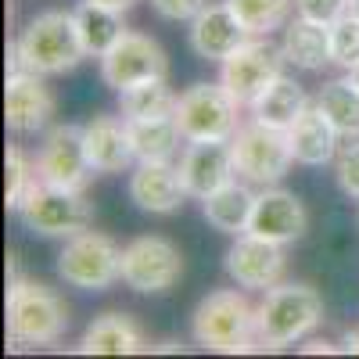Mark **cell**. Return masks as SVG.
<instances>
[{
	"label": "cell",
	"mask_w": 359,
	"mask_h": 359,
	"mask_svg": "<svg viewBox=\"0 0 359 359\" xmlns=\"http://www.w3.org/2000/svg\"><path fill=\"white\" fill-rule=\"evenodd\" d=\"M86 57L72 11H43L29 18L18 40L8 47V72L29 69L36 76H65Z\"/></svg>",
	"instance_id": "cell-1"
},
{
	"label": "cell",
	"mask_w": 359,
	"mask_h": 359,
	"mask_svg": "<svg viewBox=\"0 0 359 359\" xmlns=\"http://www.w3.org/2000/svg\"><path fill=\"white\" fill-rule=\"evenodd\" d=\"M191 338L205 352H223V355L255 352L259 348L255 306L237 287L208 291L191 313Z\"/></svg>",
	"instance_id": "cell-2"
},
{
	"label": "cell",
	"mask_w": 359,
	"mask_h": 359,
	"mask_svg": "<svg viewBox=\"0 0 359 359\" xmlns=\"http://www.w3.org/2000/svg\"><path fill=\"white\" fill-rule=\"evenodd\" d=\"M69 331V306L54 287L29 280L22 273L8 277V341L22 345H54Z\"/></svg>",
	"instance_id": "cell-3"
},
{
	"label": "cell",
	"mask_w": 359,
	"mask_h": 359,
	"mask_svg": "<svg viewBox=\"0 0 359 359\" xmlns=\"http://www.w3.org/2000/svg\"><path fill=\"white\" fill-rule=\"evenodd\" d=\"M323 323V298L309 284H273L255 306L259 348H287Z\"/></svg>",
	"instance_id": "cell-4"
},
{
	"label": "cell",
	"mask_w": 359,
	"mask_h": 359,
	"mask_svg": "<svg viewBox=\"0 0 359 359\" xmlns=\"http://www.w3.org/2000/svg\"><path fill=\"white\" fill-rule=\"evenodd\" d=\"M230 151H233L237 176L248 180L252 187L280 184V180L287 176V169H291V162H294L287 130L266 126V123H259V118L237 126V133L230 137Z\"/></svg>",
	"instance_id": "cell-5"
},
{
	"label": "cell",
	"mask_w": 359,
	"mask_h": 359,
	"mask_svg": "<svg viewBox=\"0 0 359 359\" xmlns=\"http://www.w3.org/2000/svg\"><path fill=\"white\" fill-rule=\"evenodd\" d=\"M18 219L25 230L40 237H76L94 223V201L83 191L50 187L43 180H36L18 208Z\"/></svg>",
	"instance_id": "cell-6"
},
{
	"label": "cell",
	"mask_w": 359,
	"mask_h": 359,
	"mask_svg": "<svg viewBox=\"0 0 359 359\" xmlns=\"http://www.w3.org/2000/svg\"><path fill=\"white\" fill-rule=\"evenodd\" d=\"M57 277L79 291H108L123 280V248L97 230L65 237V248L57 252Z\"/></svg>",
	"instance_id": "cell-7"
},
{
	"label": "cell",
	"mask_w": 359,
	"mask_h": 359,
	"mask_svg": "<svg viewBox=\"0 0 359 359\" xmlns=\"http://www.w3.org/2000/svg\"><path fill=\"white\" fill-rule=\"evenodd\" d=\"M237 104L223 83H194L176 97V126L184 140H230L237 133Z\"/></svg>",
	"instance_id": "cell-8"
},
{
	"label": "cell",
	"mask_w": 359,
	"mask_h": 359,
	"mask_svg": "<svg viewBox=\"0 0 359 359\" xmlns=\"http://www.w3.org/2000/svg\"><path fill=\"white\" fill-rule=\"evenodd\" d=\"M284 47H277L269 36H252L237 47L226 62H219V83L230 90V97L237 104H248L273 83L284 76Z\"/></svg>",
	"instance_id": "cell-9"
},
{
	"label": "cell",
	"mask_w": 359,
	"mask_h": 359,
	"mask_svg": "<svg viewBox=\"0 0 359 359\" xmlns=\"http://www.w3.org/2000/svg\"><path fill=\"white\" fill-rule=\"evenodd\" d=\"M184 277V255L158 233H144L123 248V284L137 294H162Z\"/></svg>",
	"instance_id": "cell-10"
},
{
	"label": "cell",
	"mask_w": 359,
	"mask_h": 359,
	"mask_svg": "<svg viewBox=\"0 0 359 359\" xmlns=\"http://www.w3.org/2000/svg\"><path fill=\"white\" fill-rule=\"evenodd\" d=\"M36 176L50 187H65V191H86L94 165L86 158L83 147V126L72 123H57L43 133V144L36 151Z\"/></svg>",
	"instance_id": "cell-11"
},
{
	"label": "cell",
	"mask_w": 359,
	"mask_h": 359,
	"mask_svg": "<svg viewBox=\"0 0 359 359\" xmlns=\"http://www.w3.org/2000/svg\"><path fill=\"white\" fill-rule=\"evenodd\" d=\"M101 76L111 90H130L137 83L147 79H169V57L162 50L158 40H151L147 33H126L118 36V43L101 57Z\"/></svg>",
	"instance_id": "cell-12"
},
{
	"label": "cell",
	"mask_w": 359,
	"mask_h": 359,
	"mask_svg": "<svg viewBox=\"0 0 359 359\" xmlns=\"http://www.w3.org/2000/svg\"><path fill=\"white\" fill-rule=\"evenodd\" d=\"M223 269L237 287L269 291L273 284H280L287 269V255H284V245L277 241H266V237H255V233H237V241L226 248Z\"/></svg>",
	"instance_id": "cell-13"
},
{
	"label": "cell",
	"mask_w": 359,
	"mask_h": 359,
	"mask_svg": "<svg viewBox=\"0 0 359 359\" xmlns=\"http://www.w3.org/2000/svg\"><path fill=\"white\" fill-rule=\"evenodd\" d=\"M176 169H180V180H184L187 194L198 201H205L212 191H219L223 184H230L237 176L230 140H187Z\"/></svg>",
	"instance_id": "cell-14"
},
{
	"label": "cell",
	"mask_w": 359,
	"mask_h": 359,
	"mask_svg": "<svg viewBox=\"0 0 359 359\" xmlns=\"http://www.w3.org/2000/svg\"><path fill=\"white\" fill-rule=\"evenodd\" d=\"M306 230H309V212H306V205L298 201L291 191L273 184V187H262L255 194L248 233L266 237V241H277V245H291Z\"/></svg>",
	"instance_id": "cell-15"
},
{
	"label": "cell",
	"mask_w": 359,
	"mask_h": 359,
	"mask_svg": "<svg viewBox=\"0 0 359 359\" xmlns=\"http://www.w3.org/2000/svg\"><path fill=\"white\" fill-rule=\"evenodd\" d=\"M54 115V94L43 86V76L18 69L8 72L4 83V123L11 133H36L47 130Z\"/></svg>",
	"instance_id": "cell-16"
},
{
	"label": "cell",
	"mask_w": 359,
	"mask_h": 359,
	"mask_svg": "<svg viewBox=\"0 0 359 359\" xmlns=\"http://www.w3.org/2000/svg\"><path fill=\"white\" fill-rule=\"evenodd\" d=\"M187 187L172 162H137L130 172V201L147 216H172L184 208Z\"/></svg>",
	"instance_id": "cell-17"
},
{
	"label": "cell",
	"mask_w": 359,
	"mask_h": 359,
	"mask_svg": "<svg viewBox=\"0 0 359 359\" xmlns=\"http://www.w3.org/2000/svg\"><path fill=\"white\" fill-rule=\"evenodd\" d=\"M187 40H191V50L205 57V62H226L245 40H252V33L230 11V4H205L191 18Z\"/></svg>",
	"instance_id": "cell-18"
},
{
	"label": "cell",
	"mask_w": 359,
	"mask_h": 359,
	"mask_svg": "<svg viewBox=\"0 0 359 359\" xmlns=\"http://www.w3.org/2000/svg\"><path fill=\"white\" fill-rule=\"evenodd\" d=\"M83 147L94 172H123L137 162L130 144V123L118 115H94L83 126Z\"/></svg>",
	"instance_id": "cell-19"
},
{
	"label": "cell",
	"mask_w": 359,
	"mask_h": 359,
	"mask_svg": "<svg viewBox=\"0 0 359 359\" xmlns=\"http://www.w3.org/2000/svg\"><path fill=\"white\" fill-rule=\"evenodd\" d=\"M79 352L83 355H137V352H151V345H147L144 327L130 313H101L83 331Z\"/></svg>",
	"instance_id": "cell-20"
},
{
	"label": "cell",
	"mask_w": 359,
	"mask_h": 359,
	"mask_svg": "<svg viewBox=\"0 0 359 359\" xmlns=\"http://www.w3.org/2000/svg\"><path fill=\"white\" fill-rule=\"evenodd\" d=\"M287 140H291V151H294V162L302 165H327L338 158V140L341 133L334 130V123L327 118L316 104H309L302 115L294 118V126L287 130Z\"/></svg>",
	"instance_id": "cell-21"
},
{
	"label": "cell",
	"mask_w": 359,
	"mask_h": 359,
	"mask_svg": "<svg viewBox=\"0 0 359 359\" xmlns=\"http://www.w3.org/2000/svg\"><path fill=\"white\" fill-rule=\"evenodd\" d=\"M284 57L287 65H294L298 72H323L331 62V25L323 22H313V18H302L298 15L294 22L284 25Z\"/></svg>",
	"instance_id": "cell-22"
},
{
	"label": "cell",
	"mask_w": 359,
	"mask_h": 359,
	"mask_svg": "<svg viewBox=\"0 0 359 359\" xmlns=\"http://www.w3.org/2000/svg\"><path fill=\"white\" fill-rule=\"evenodd\" d=\"M252 208H255V191H252L248 180H245V184L230 180V184H223L219 191H212V194L201 201L205 219L212 223L219 233H233V237L237 233H248Z\"/></svg>",
	"instance_id": "cell-23"
},
{
	"label": "cell",
	"mask_w": 359,
	"mask_h": 359,
	"mask_svg": "<svg viewBox=\"0 0 359 359\" xmlns=\"http://www.w3.org/2000/svg\"><path fill=\"white\" fill-rule=\"evenodd\" d=\"M306 108H309V97H306L302 83H294L291 76H277L252 101V118H259L266 126H277V130H291L294 118Z\"/></svg>",
	"instance_id": "cell-24"
},
{
	"label": "cell",
	"mask_w": 359,
	"mask_h": 359,
	"mask_svg": "<svg viewBox=\"0 0 359 359\" xmlns=\"http://www.w3.org/2000/svg\"><path fill=\"white\" fill-rule=\"evenodd\" d=\"M130 123V144L137 162H169L180 147V126L176 115H151V118H126Z\"/></svg>",
	"instance_id": "cell-25"
},
{
	"label": "cell",
	"mask_w": 359,
	"mask_h": 359,
	"mask_svg": "<svg viewBox=\"0 0 359 359\" xmlns=\"http://www.w3.org/2000/svg\"><path fill=\"white\" fill-rule=\"evenodd\" d=\"M72 15H76V29H79V40H83V47H86V57H104V54L118 43V36L126 33L123 11L90 4V0H83Z\"/></svg>",
	"instance_id": "cell-26"
},
{
	"label": "cell",
	"mask_w": 359,
	"mask_h": 359,
	"mask_svg": "<svg viewBox=\"0 0 359 359\" xmlns=\"http://www.w3.org/2000/svg\"><path fill=\"white\" fill-rule=\"evenodd\" d=\"M327 118L334 123L341 137H359V86L352 79H331L320 86V94L313 101Z\"/></svg>",
	"instance_id": "cell-27"
},
{
	"label": "cell",
	"mask_w": 359,
	"mask_h": 359,
	"mask_svg": "<svg viewBox=\"0 0 359 359\" xmlns=\"http://www.w3.org/2000/svg\"><path fill=\"white\" fill-rule=\"evenodd\" d=\"M123 118H151V115H172L176 111V94L165 79H147L118 94Z\"/></svg>",
	"instance_id": "cell-28"
},
{
	"label": "cell",
	"mask_w": 359,
	"mask_h": 359,
	"mask_svg": "<svg viewBox=\"0 0 359 359\" xmlns=\"http://www.w3.org/2000/svg\"><path fill=\"white\" fill-rule=\"evenodd\" d=\"M226 4L252 36H269L273 29L287 25L294 0H226Z\"/></svg>",
	"instance_id": "cell-29"
},
{
	"label": "cell",
	"mask_w": 359,
	"mask_h": 359,
	"mask_svg": "<svg viewBox=\"0 0 359 359\" xmlns=\"http://www.w3.org/2000/svg\"><path fill=\"white\" fill-rule=\"evenodd\" d=\"M4 172H8V184H4V205L11 208V212H18L22 208V201H25V194H29V187L36 184V165H29V158H25V151L18 144H11L8 147V155H4Z\"/></svg>",
	"instance_id": "cell-30"
},
{
	"label": "cell",
	"mask_w": 359,
	"mask_h": 359,
	"mask_svg": "<svg viewBox=\"0 0 359 359\" xmlns=\"http://www.w3.org/2000/svg\"><path fill=\"white\" fill-rule=\"evenodd\" d=\"M331 62L345 72L359 65V15L345 11L331 22Z\"/></svg>",
	"instance_id": "cell-31"
},
{
	"label": "cell",
	"mask_w": 359,
	"mask_h": 359,
	"mask_svg": "<svg viewBox=\"0 0 359 359\" xmlns=\"http://www.w3.org/2000/svg\"><path fill=\"white\" fill-rule=\"evenodd\" d=\"M334 180H338L341 194L359 201V137L352 144H341V151L334 158Z\"/></svg>",
	"instance_id": "cell-32"
},
{
	"label": "cell",
	"mask_w": 359,
	"mask_h": 359,
	"mask_svg": "<svg viewBox=\"0 0 359 359\" xmlns=\"http://www.w3.org/2000/svg\"><path fill=\"white\" fill-rule=\"evenodd\" d=\"M294 11L302 15V18L331 25L334 18H341L348 11V0H294Z\"/></svg>",
	"instance_id": "cell-33"
},
{
	"label": "cell",
	"mask_w": 359,
	"mask_h": 359,
	"mask_svg": "<svg viewBox=\"0 0 359 359\" xmlns=\"http://www.w3.org/2000/svg\"><path fill=\"white\" fill-rule=\"evenodd\" d=\"M151 8L165 22H191L205 8V0H151Z\"/></svg>",
	"instance_id": "cell-34"
},
{
	"label": "cell",
	"mask_w": 359,
	"mask_h": 359,
	"mask_svg": "<svg viewBox=\"0 0 359 359\" xmlns=\"http://www.w3.org/2000/svg\"><path fill=\"white\" fill-rule=\"evenodd\" d=\"M302 352H309V355H320V352H323V355H334L338 348H334L331 341H320V338H313V341H309V345H306Z\"/></svg>",
	"instance_id": "cell-35"
},
{
	"label": "cell",
	"mask_w": 359,
	"mask_h": 359,
	"mask_svg": "<svg viewBox=\"0 0 359 359\" xmlns=\"http://www.w3.org/2000/svg\"><path fill=\"white\" fill-rule=\"evenodd\" d=\"M90 4H101V8H111V11H130L137 0H90Z\"/></svg>",
	"instance_id": "cell-36"
},
{
	"label": "cell",
	"mask_w": 359,
	"mask_h": 359,
	"mask_svg": "<svg viewBox=\"0 0 359 359\" xmlns=\"http://www.w3.org/2000/svg\"><path fill=\"white\" fill-rule=\"evenodd\" d=\"M341 352L359 355V331H345V338H341Z\"/></svg>",
	"instance_id": "cell-37"
},
{
	"label": "cell",
	"mask_w": 359,
	"mask_h": 359,
	"mask_svg": "<svg viewBox=\"0 0 359 359\" xmlns=\"http://www.w3.org/2000/svg\"><path fill=\"white\" fill-rule=\"evenodd\" d=\"M180 348H184L180 341H162V345H158V352H180Z\"/></svg>",
	"instance_id": "cell-38"
},
{
	"label": "cell",
	"mask_w": 359,
	"mask_h": 359,
	"mask_svg": "<svg viewBox=\"0 0 359 359\" xmlns=\"http://www.w3.org/2000/svg\"><path fill=\"white\" fill-rule=\"evenodd\" d=\"M348 79H352V83L359 86V65H355V69H348Z\"/></svg>",
	"instance_id": "cell-39"
},
{
	"label": "cell",
	"mask_w": 359,
	"mask_h": 359,
	"mask_svg": "<svg viewBox=\"0 0 359 359\" xmlns=\"http://www.w3.org/2000/svg\"><path fill=\"white\" fill-rule=\"evenodd\" d=\"M348 11H352V15H359V0H348Z\"/></svg>",
	"instance_id": "cell-40"
}]
</instances>
